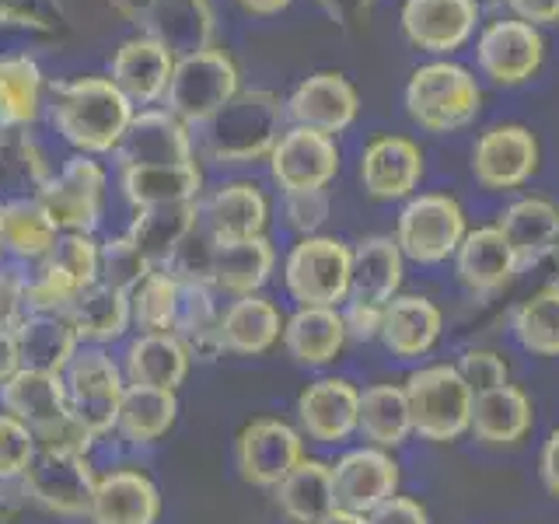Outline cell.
<instances>
[{
  "instance_id": "obj_1",
  "label": "cell",
  "mask_w": 559,
  "mask_h": 524,
  "mask_svg": "<svg viewBox=\"0 0 559 524\" xmlns=\"http://www.w3.org/2000/svg\"><path fill=\"white\" fill-rule=\"evenodd\" d=\"M133 112V102L109 78H70L46 92L49 127L74 154H116Z\"/></svg>"
},
{
  "instance_id": "obj_2",
  "label": "cell",
  "mask_w": 559,
  "mask_h": 524,
  "mask_svg": "<svg viewBox=\"0 0 559 524\" xmlns=\"http://www.w3.org/2000/svg\"><path fill=\"white\" fill-rule=\"evenodd\" d=\"M284 130V98L266 92V87H252V92H238L214 119L197 127L192 140H197V157L203 162L217 168H245L270 162Z\"/></svg>"
},
{
  "instance_id": "obj_3",
  "label": "cell",
  "mask_w": 559,
  "mask_h": 524,
  "mask_svg": "<svg viewBox=\"0 0 559 524\" xmlns=\"http://www.w3.org/2000/svg\"><path fill=\"white\" fill-rule=\"evenodd\" d=\"M402 105H406L413 127L424 133H459L483 112V84L462 63L430 60L409 74L406 87H402Z\"/></svg>"
},
{
  "instance_id": "obj_4",
  "label": "cell",
  "mask_w": 559,
  "mask_h": 524,
  "mask_svg": "<svg viewBox=\"0 0 559 524\" xmlns=\"http://www.w3.org/2000/svg\"><path fill=\"white\" fill-rule=\"evenodd\" d=\"M413 413V437L427 444H459L468 437L476 392L459 374L454 360L419 364L402 381Z\"/></svg>"
},
{
  "instance_id": "obj_5",
  "label": "cell",
  "mask_w": 559,
  "mask_h": 524,
  "mask_svg": "<svg viewBox=\"0 0 559 524\" xmlns=\"http://www.w3.org/2000/svg\"><path fill=\"white\" fill-rule=\"evenodd\" d=\"M280 276L294 308H343L354 284V245L336 235L297 238Z\"/></svg>"
},
{
  "instance_id": "obj_6",
  "label": "cell",
  "mask_w": 559,
  "mask_h": 524,
  "mask_svg": "<svg viewBox=\"0 0 559 524\" xmlns=\"http://www.w3.org/2000/svg\"><path fill=\"white\" fill-rule=\"evenodd\" d=\"M468 235V214L459 196L451 192H416L406 203H399L395 214V231L406 262L416 266H444L454 259L459 245Z\"/></svg>"
},
{
  "instance_id": "obj_7",
  "label": "cell",
  "mask_w": 559,
  "mask_h": 524,
  "mask_svg": "<svg viewBox=\"0 0 559 524\" xmlns=\"http://www.w3.org/2000/svg\"><path fill=\"white\" fill-rule=\"evenodd\" d=\"M67 416L81 433L102 441L119 424V402L127 392L119 360L105 346H81L63 371Z\"/></svg>"
},
{
  "instance_id": "obj_8",
  "label": "cell",
  "mask_w": 559,
  "mask_h": 524,
  "mask_svg": "<svg viewBox=\"0 0 559 524\" xmlns=\"http://www.w3.org/2000/svg\"><path fill=\"white\" fill-rule=\"evenodd\" d=\"M238 92H241V74L235 60L224 49L210 46L175 60L162 105L175 119H182L189 130H197L206 119H214Z\"/></svg>"
},
{
  "instance_id": "obj_9",
  "label": "cell",
  "mask_w": 559,
  "mask_h": 524,
  "mask_svg": "<svg viewBox=\"0 0 559 524\" xmlns=\"http://www.w3.org/2000/svg\"><path fill=\"white\" fill-rule=\"evenodd\" d=\"M95 468L87 462V451H74V448H52V444H39L32 454L28 468L22 472V493L46 507L49 514L60 517H87V507H92V493H95Z\"/></svg>"
},
{
  "instance_id": "obj_10",
  "label": "cell",
  "mask_w": 559,
  "mask_h": 524,
  "mask_svg": "<svg viewBox=\"0 0 559 524\" xmlns=\"http://www.w3.org/2000/svg\"><path fill=\"white\" fill-rule=\"evenodd\" d=\"M542 165V144L524 122H493L468 154V171L486 192H518L528 186Z\"/></svg>"
},
{
  "instance_id": "obj_11",
  "label": "cell",
  "mask_w": 559,
  "mask_h": 524,
  "mask_svg": "<svg viewBox=\"0 0 559 524\" xmlns=\"http://www.w3.org/2000/svg\"><path fill=\"white\" fill-rule=\"evenodd\" d=\"M105 192H109V168L92 154H70L49 175L46 189L39 192V203L60 231L95 235L105 214Z\"/></svg>"
},
{
  "instance_id": "obj_12",
  "label": "cell",
  "mask_w": 559,
  "mask_h": 524,
  "mask_svg": "<svg viewBox=\"0 0 559 524\" xmlns=\"http://www.w3.org/2000/svg\"><path fill=\"white\" fill-rule=\"evenodd\" d=\"M266 168L273 186L280 189V196H290V192H322L340 179L343 168L340 140L308 127H287L280 133Z\"/></svg>"
},
{
  "instance_id": "obj_13",
  "label": "cell",
  "mask_w": 559,
  "mask_h": 524,
  "mask_svg": "<svg viewBox=\"0 0 559 524\" xmlns=\"http://www.w3.org/2000/svg\"><path fill=\"white\" fill-rule=\"evenodd\" d=\"M427 175V154L406 133H378L360 147L357 179L367 200L406 203Z\"/></svg>"
},
{
  "instance_id": "obj_14",
  "label": "cell",
  "mask_w": 559,
  "mask_h": 524,
  "mask_svg": "<svg viewBox=\"0 0 559 524\" xmlns=\"http://www.w3.org/2000/svg\"><path fill=\"white\" fill-rule=\"evenodd\" d=\"M305 454V433L280 416H259L235 437L238 476L255 489H276Z\"/></svg>"
},
{
  "instance_id": "obj_15",
  "label": "cell",
  "mask_w": 559,
  "mask_h": 524,
  "mask_svg": "<svg viewBox=\"0 0 559 524\" xmlns=\"http://www.w3.org/2000/svg\"><path fill=\"white\" fill-rule=\"evenodd\" d=\"M546 60V39L542 28L518 22V17H497L476 39V67L479 74L497 87L528 84Z\"/></svg>"
},
{
  "instance_id": "obj_16",
  "label": "cell",
  "mask_w": 559,
  "mask_h": 524,
  "mask_svg": "<svg viewBox=\"0 0 559 524\" xmlns=\"http://www.w3.org/2000/svg\"><path fill=\"white\" fill-rule=\"evenodd\" d=\"M357 416H360V389L340 374H319L305 384L294 402V419H297L294 427L305 433V441L325 448L346 444L349 437H357Z\"/></svg>"
},
{
  "instance_id": "obj_17",
  "label": "cell",
  "mask_w": 559,
  "mask_h": 524,
  "mask_svg": "<svg viewBox=\"0 0 559 524\" xmlns=\"http://www.w3.org/2000/svg\"><path fill=\"white\" fill-rule=\"evenodd\" d=\"M479 14V0H402L399 25L409 46L448 60L476 35Z\"/></svg>"
},
{
  "instance_id": "obj_18",
  "label": "cell",
  "mask_w": 559,
  "mask_h": 524,
  "mask_svg": "<svg viewBox=\"0 0 559 524\" xmlns=\"http://www.w3.org/2000/svg\"><path fill=\"white\" fill-rule=\"evenodd\" d=\"M197 162V140L182 119L165 105L136 109L127 133L116 147V168H151V165H189Z\"/></svg>"
},
{
  "instance_id": "obj_19",
  "label": "cell",
  "mask_w": 559,
  "mask_h": 524,
  "mask_svg": "<svg viewBox=\"0 0 559 524\" xmlns=\"http://www.w3.org/2000/svg\"><path fill=\"white\" fill-rule=\"evenodd\" d=\"M332 486H336V507L371 514L374 507L402 493V465L395 458V451L357 444L346 448L332 462Z\"/></svg>"
},
{
  "instance_id": "obj_20",
  "label": "cell",
  "mask_w": 559,
  "mask_h": 524,
  "mask_svg": "<svg viewBox=\"0 0 559 524\" xmlns=\"http://www.w3.org/2000/svg\"><path fill=\"white\" fill-rule=\"evenodd\" d=\"M451 270L468 297L489 301V297H500L521 276V262L497 224H479L468 227L465 241L451 259Z\"/></svg>"
},
{
  "instance_id": "obj_21",
  "label": "cell",
  "mask_w": 559,
  "mask_h": 524,
  "mask_svg": "<svg viewBox=\"0 0 559 524\" xmlns=\"http://www.w3.org/2000/svg\"><path fill=\"white\" fill-rule=\"evenodd\" d=\"M287 127H308L329 136H340L360 116V95L340 70H319L294 84V92L284 98Z\"/></svg>"
},
{
  "instance_id": "obj_22",
  "label": "cell",
  "mask_w": 559,
  "mask_h": 524,
  "mask_svg": "<svg viewBox=\"0 0 559 524\" xmlns=\"http://www.w3.org/2000/svg\"><path fill=\"white\" fill-rule=\"evenodd\" d=\"M270 196L255 179H227L200 196V227L214 241L266 235Z\"/></svg>"
},
{
  "instance_id": "obj_23",
  "label": "cell",
  "mask_w": 559,
  "mask_h": 524,
  "mask_svg": "<svg viewBox=\"0 0 559 524\" xmlns=\"http://www.w3.org/2000/svg\"><path fill=\"white\" fill-rule=\"evenodd\" d=\"M444 340V308L427 294H406L392 297L384 305L381 322V346L392 360L419 364L430 357Z\"/></svg>"
},
{
  "instance_id": "obj_24",
  "label": "cell",
  "mask_w": 559,
  "mask_h": 524,
  "mask_svg": "<svg viewBox=\"0 0 559 524\" xmlns=\"http://www.w3.org/2000/svg\"><path fill=\"white\" fill-rule=\"evenodd\" d=\"M171 70H175L171 52L157 43L154 35L140 32V35H130V39H122L119 49L112 52L109 81L133 102V109H151V105L165 102Z\"/></svg>"
},
{
  "instance_id": "obj_25",
  "label": "cell",
  "mask_w": 559,
  "mask_h": 524,
  "mask_svg": "<svg viewBox=\"0 0 559 524\" xmlns=\"http://www.w3.org/2000/svg\"><path fill=\"white\" fill-rule=\"evenodd\" d=\"M535 430V398L524 384L507 381L493 392H483L472 402L468 433L489 451L521 448Z\"/></svg>"
},
{
  "instance_id": "obj_26",
  "label": "cell",
  "mask_w": 559,
  "mask_h": 524,
  "mask_svg": "<svg viewBox=\"0 0 559 524\" xmlns=\"http://www.w3.org/2000/svg\"><path fill=\"white\" fill-rule=\"evenodd\" d=\"M162 489L140 468H112L98 476L87 521L92 524H157Z\"/></svg>"
},
{
  "instance_id": "obj_27",
  "label": "cell",
  "mask_w": 559,
  "mask_h": 524,
  "mask_svg": "<svg viewBox=\"0 0 559 524\" xmlns=\"http://www.w3.org/2000/svg\"><path fill=\"white\" fill-rule=\"evenodd\" d=\"M500 235L511 241L521 273L546 262L559 249V206L546 196H514L493 221Z\"/></svg>"
},
{
  "instance_id": "obj_28",
  "label": "cell",
  "mask_w": 559,
  "mask_h": 524,
  "mask_svg": "<svg viewBox=\"0 0 559 524\" xmlns=\"http://www.w3.org/2000/svg\"><path fill=\"white\" fill-rule=\"evenodd\" d=\"M280 346L287 349V357L305 367V371H325L332 367L343 349L349 346L343 311L340 308H294L284 322V340Z\"/></svg>"
},
{
  "instance_id": "obj_29",
  "label": "cell",
  "mask_w": 559,
  "mask_h": 524,
  "mask_svg": "<svg viewBox=\"0 0 559 524\" xmlns=\"http://www.w3.org/2000/svg\"><path fill=\"white\" fill-rule=\"evenodd\" d=\"M119 367L127 384L179 392V384L189 378L192 354L175 332H136L122 349Z\"/></svg>"
},
{
  "instance_id": "obj_30",
  "label": "cell",
  "mask_w": 559,
  "mask_h": 524,
  "mask_svg": "<svg viewBox=\"0 0 559 524\" xmlns=\"http://www.w3.org/2000/svg\"><path fill=\"white\" fill-rule=\"evenodd\" d=\"M287 314L266 294L231 297L221 314V343L224 354L235 357H266L284 340Z\"/></svg>"
},
{
  "instance_id": "obj_31",
  "label": "cell",
  "mask_w": 559,
  "mask_h": 524,
  "mask_svg": "<svg viewBox=\"0 0 559 524\" xmlns=\"http://www.w3.org/2000/svg\"><path fill=\"white\" fill-rule=\"evenodd\" d=\"M276 273V245L270 235L241 238V241H214V266H210V284L221 297H249L262 294Z\"/></svg>"
},
{
  "instance_id": "obj_32",
  "label": "cell",
  "mask_w": 559,
  "mask_h": 524,
  "mask_svg": "<svg viewBox=\"0 0 559 524\" xmlns=\"http://www.w3.org/2000/svg\"><path fill=\"white\" fill-rule=\"evenodd\" d=\"M406 255L392 235H367L354 241V284H349V301L389 305L392 297L406 287Z\"/></svg>"
},
{
  "instance_id": "obj_33",
  "label": "cell",
  "mask_w": 559,
  "mask_h": 524,
  "mask_svg": "<svg viewBox=\"0 0 559 524\" xmlns=\"http://www.w3.org/2000/svg\"><path fill=\"white\" fill-rule=\"evenodd\" d=\"M63 314H67V322L74 325L81 346H109L133 329L130 294L105 284V279L81 287Z\"/></svg>"
},
{
  "instance_id": "obj_34",
  "label": "cell",
  "mask_w": 559,
  "mask_h": 524,
  "mask_svg": "<svg viewBox=\"0 0 559 524\" xmlns=\"http://www.w3.org/2000/svg\"><path fill=\"white\" fill-rule=\"evenodd\" d=\"M357 437L384 451H399L413 441V413L402 381H378L360 389Z\"/></svg>"
},
{
  "instance_id": "obj_35",
  "label": "cell",
  "mask_w": 559,
  "mask_h": 524,
  "mask_svg": "<svg viewBox=\"0 0 559 524\" xmlns=\"http://www.w3.org/2000/svg\"><path fill=\"white\" fill-rule=\"evenodd\" d=\"M119 192L133 210L168 206V203H200L206 192L200 162L189 165H151V168H119Z\"/></svg>"
},
{
  "instance_id": "obj_36",
  "label": "cell",
  "mask_w": 559,
  "mask_h": 524,
  "mask_svg": "<svg viewBox=\"0 0 559 524\" xmlns=\"http://www.w3.org/2000/svg\"><path fill=\"white\" fill-rule=\"evenodd\" d=\"M14 340L17 354H22V367L46 374H63L67 364L81 349L78 332L67 322L63 311H28L25 322L14 329Z\"/></svg>"
},
{
  "instance_id": "obj_37",
  "label": "cell",
  "mask_w": 559,
  "mask_h": 524,
  "mask_svg": "<svg viewBox=\"0 0 559 524\" xmlns=\"http://www.w3.org/2000/svg\"><path fill=\"white\" fill-rule=\"evenodd\" d=\"M200 203H168L133 210L127 238L140 249L151 266H168V259L179 252V245L197 231Z\"/></svg>"
},
{
  "instance_id": "obj_38",
  "label": "cell",
  "mask_w": 559,
  "mask_h": 524,
  "mask_svg": "<svg viewBox=\"0 0 559 524\" xmlns=\"http://www.w3.org/2000/svg\"><path fill=\"white\" fill-rule=\"evenodd\" d=\"M276 511L290 524H314L329 511H336V486H332V462L305 454L284 483L273 489Z\"/></svg>"
},
{
  "instance_id": "obj_39",
  "label": "cell",
  "mask_w": 559,
  "mask_h": 524,
  "mask_svg": "<svg viewBox=\"0 0 559 524\" xmlns=\"http://www.w3.org/2000/svg\"><path fill=\"white\" fill-rule=\"evenodd\" d=\"M46 109L43 67L28 52H4L0 57V133L28 130Z\"/></svg>"
},
{
  "instance_id": "obj_40",
  "label": "cell",
  "mask_w": 559,
  "mask_h": 524,
  "mask_svg": "<svg viewBox=\"0 0 559 524\" xmlns=\"http://www.w3.org/2000/svg\"><path fill=\"white\" fill-rule=\"evenodd\" d=\"M144 32L179 60L214 46V11H210V0H157Z\"/></svg>"
},
{
  "instance_id": "obj_41",
  "label": "cell",
  "mask_w": 559,
  "mask_h": 524,
  "mask_svg": "<svg viewBox=\"0 0 559 524\" xmlns=\"http://www.w3.org/2000/svg\"><path fill=\"white\" fill-rule=\"evenodd\" d=\"M221 314H224V301H221L217 287L182 284V305H179V322H175V336L189 346L192 360L210 364L224 354Z\"/></svg>"
},
{
  "instance_id": "obj_42",
  "label": "cell",
  "mask_w": 559,
  "mask_h": 524,
  "mask_svg": "<svg viewBox=\"0 0 559 524\" xmlns=\"http://www.w3.org/2000/svg\"><path fill=\"white\" fill-rule=\"evenodd\" d=\"M49 162L28 130L0 136V203L14 200H39V192L49 182Z\"/></svg>"
},
{
  "instance_id": "obj_43",
  "label": "cell",
  "mask_w": 559,
  "mask_h": 524,
  "mask_svg": "<svg viewBox=\"0 0 559 524\" xmlns=\"http://www.w3.org/2000/svg\"><path fill=\"white\" fill-rule=\"evenodd\" d=\"M175 416H179V395L175 392L127 384L119 402L116 433L130 444H154L175 427Z\"/></svg>"
},
{
  "instance_id": "obj_44",
  "label": "cell",
  "mask_w": 559,
  "mask_h": 524,
  "mask_svg": "<svg viewBox=\"0 0 559 524\" xmlns=\"http://www.w3.org/2000/svg\"><path fill=\"white\" fill-rule=\"evenodd\" d=\"M511 340L528 357L538 360L559 357V284L538 287L511 311Z\"/></svg>"
},
{
  "instance_id": "obj_45",
  "label": "cell",
  "mask_w": 559,
  "mask_h": 524,
  "mask_svg": "<svg viewBox=\"0 0 559 524\" xmlns=\"http://www.w3.org/2000/svg\"><path fill=\"white\" fill-rule=\"evenodd\" d=\"M60 238V227L52 224L39 200L4 203V252L17 262H43Z\"/></svg>"
},
{
  "instance_id": "obj_46",
  "label": "cell",
  "mask_w": 559,
  "mask_h": 524,
  "mask_svg": "<svg viewBox=\"0 0 559 524\" xmlns=\"http://www.w3.org/2000/svg\"><path fill=\"white\" fill-rule=\"evenodd\" d=\"M182 305V284L165 266H154L130 290V319L136 332H175Z\"/></svg>"
},
{
  "instance_id": "obj_47",
  "label": "cell",
  "mask_w": 559,
  "mask_h": 524,
  "mask_svg": "<svg viewBox=\"0 0 559 524\" xmlns=\"http://www.w3.org/2000/svg\"><path fill=\"white\" fill-rule=\"evenodd\" d=\"M52 266H60L78 287H87L98 279L102 270V241L87 231H60L52 252L46 255Z\"/></svg>"
},
{
  "instance_id": "obj_48",
  "label": "cell",
  "mask_w": 559,
  "mask_h": 524,
  "mask_svg": "<svg viewBox=\"0 0 559 524\" xmlns=\"http://www.w3.org/2000/svg\"><path fill=\"white\" fill-rule=\"evenodd\" d=\"M154 266L140 255L136 245L127 238V235H116V238H105L102 241V270H98V279L105 284H112L119 290H133L140 279H144Z\"/></svg>"
},
{
  "instance_id": "obj_49",
  "label": "cell",
  "mask_w": 559,
  "mask_h": 524,
  "mask_svg": "<svg viewBox=\"0 0 559 524\" xmlns=\"http://www.w3.org/2000/svg\"><path fill=\"white\" fill-rule=\"evenodd\" d=\"M25 290H28V311H67L81 290L60 266H52L49 259L35 262L25 273Z\"/></svg>"
},
{
  "instance_id": "obj_50",
  "label": "cell",
  "mask_w": 559,
  "mask_h": 524,
  "mask_svg": "<svg viewBox=\"0 0 559 524\" xmlns=\"http://www.w3.org/2000/svg\"><path fill=\"white\" fill-rule=\"evenodd\" d=\"M454 367H459V374L465 378V384L476 395L493 392V389H500V384L511 381V364H507V357L500 354V349H493V346H468V349H462L459 360H454Z\"/></svg>"
},
{
  "instance_id": "obj_51",
  "label": "cell",
  "mask_w": 559,
  "mask_h": 524,
  "mask_svg": "<svg viewBox=\"0 0 559 524\" xmlns=\"http://www.w3.org/2000/svg\"><path fill=\"white\" fill-rule=\"evenodd\" d=\"M35 448V433L22 424V419H14L11 413L0 409V483H17L22 479V472L28 468Z\"/></svg>"
},
{
  "instance_id": "obj_52",
  "label": "cell",
  "mask_w": 559,
  "mask_h": 524,
  "mask_svg": "<svg viewBox=\"0 0 559 524\" xmlns=\"http://www.w3.org/2000/svg\"><path fill=\"white\" fill-rule=\"evenodd\" d=\"M280 210H284V224L287 231L297 238H311V235H325L322 227L332 214V200L329 189L322 192H290V196L280 200Z\"/></svg>"
},
{
  "instance_id": "obj_53",
  "label": "cell",
  "mask_w": 559,
  "mask_h": 524,
  "mask_svg": "<svg viewBox=\"0 0 559 524\" xmlns=\"http://www.w3.org/2000/svg\"><path fill=\"white\" fill-rule=\"evenodd\" d=\"M28 314L25 273L14 266H0V332H14Z\"/></svg>"
},
{
  "instance_id": "obj_54",
  "label": "cell",
  "mask_w": 559,
  "mask_h": 524,
  "mask_svg": "<svg viewBox=\"0 0 559 524\" xmlns=\"http://www.w3.org/2000/svg\"><path fill=\"white\" fill-rule=\"evenodd\" d=\"M343 325H346V340L357 346H371L381 340V322H384V308L381 305H367V301H346L343 308Z\"/></svg>"
},
{
  "instance_id": "obj_55",
  "label": "cell",
  "mask_w": 559,
  "mask_h": 524,
  "mask_svg": "<svg viewBox=\"0 0 559 524\" xmlns=\"http://www.w3.org/2000/svg\"><path fill=\"white\" fill-rule=\"evenodd\" d=\"M367 524H430V511L424 500L395 493L392 500H384L367 514Z\"/></svg>"
},
{
  "instance_id": "obj_56",
  "label": "cell",
  "mask_w": 559,
  "mask_h": 524,
  "mask_svg": "<svg viewBox=\"0 0 559 524\" xmlns=\"http://www.w3.org/2000/svg\"><path fill=\"white\" fill-rule=\"evenodd\" d=\"M511 8V17L518 22H528L535 28L559 25V0H503Z\"/></svg>"
},
{
  "instance_id": "obj_57",
  "label": "cell",
  "mask_w": 559,
  "mask_h": 524,
  "mask_svg": "<svg viewBox=\"0 0 559 524\" xmlns=\"http://www.w3.org/2000/svg\"><path fill=\"white\" fill-rule=\"evenodd\" d=\"M538 479H542V489H546L552 500H559V427L549 430V437L538 448Z\"/></svg>"
},
{
  "instance_id": "obj_58",
  "label": "cell",
  "mask_w": 559,
  "mask_h": 524,
  "mask_svg": "<svg viewBox=\"0 0 559 524\" xmlns=\"http://www.w3.org/2000/svg\"><path fill=\"white\" fill-rule=\"evenodd\" d=\"M22 371V354H17L14 332H0V384Z\"/></svg>"
},
{
  "instance_id": "obj_59",
  "label": "cell",
  "mask_w": 559,
  "mask_h": 524,
  "mask_svg": "<svg viewBox=\"0 0 559 524\" xmlns=\"http://www.w3.org/2000/svg\"><path fill=\"white\" fill-rule=\"evenodd\" d=\"M109 4L127 17V22H133V25H140L144 28V22H147V14L154 11V4L157 0H109Z\"/></svg>"
},
{
  "instance_id": "obj_60",
  "label": "cell",
  "mask_w": 559,
  "mask_h": 524,
  "mask_svg": "<svg viewBox=\"0 0 559 524\" xmlns=\"http://www.w3.org/2000/svg\"><path fill=\"white\" fill-rule=\"evenodd\" d=\"M294 0H238V8L252 17H273L280 11H287Z\"/></svg>"
},
{
  "instance_id": "obj_61",
  "label": "cell",
  "mask_w": 559,
  "mask_h": 524,
  "mask_svg": "<svg viewBox=\"0 0 559 524\" xmlns=\"http://www.w3.org/2000/svg\"><path fill=\"white\" fill-rule=\"evenodd\" d=\"M314 524H367V514H357V511H346V507H336V511H329L325 517H319Z\"/></svg>"
},
{
  "instance_id": "obj_62",
  "label": "cell",
  "mask_w": 559,
  "mask_h": 524,
  "mask_svg": "<svg viewBox=\"0 0 559 524\" xmlns=\"http://www.w3.org/2000/svg\"><path fill=\"white\" fill-rule=\"evenodd\" d=\"M4 203H0V266H4Z\"/></svg>"
}]
</instances>
